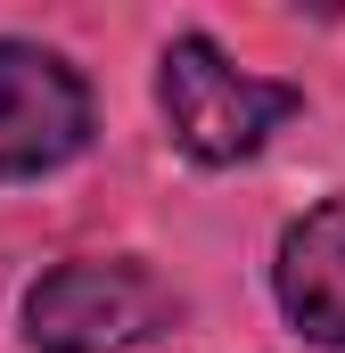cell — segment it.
Segmentation results:
<instances>
[{
	"label": "cell",
	"instance_id": "277c9868",
	"mask_svg": "<svg viewBox=\"0 0 345 353\" xmlns=\"http://www.w3.org/2000/svg\"><path fill=\"white\" fill-rule=\"evenodd\" d=\"M271 296L304 345L345 353V197L304 205L271 247Z\"/></svg>",
	"mask_w": 345,
	"mask_h": 353
},
{
	"label": "cell",
	"instance_id": "7a4b0ae2",
	"mask_svg": "<svg viewBox=\"0 0 345 353\" xmlns=\"http://www.w3.org/2000/svg\"><path fill=\"white\" fill-rule=\"evenodd\" d=\"M172 321H181V296L132 255H75L25 288L33 353H124L140 337H165Z\"/></svg>",
	"mask_w": 345,
	"mask_h": 353
},
{
	"label": "cell",
	"instance_id": "6da1fadb",
	"mask_svg": "<svg viewBox=\"0 0 345 353\" xmlns=\"http://www.w3.org/2000/svg\"><path fill=\"white\" fill-rule=\"evenodd\" d=\"M157 107H165V132L189 165L230 173V165L271 148L279 123L304 115V90L239 66L214 33H172L165 58H157Z\"/></svg>",
	"mask_w": 345,
	"mask_h": 353
},
{
	"label": "cell",
	"instance_id": "3957f363",
	"mask_svg": "<svg viewBox=\"0 0 345 353\" xmlns=\"http://www.w3.org/2000/svg\"><path fill=\"white\" fill-rule=\"evenodd\" d=\"M90 123L99 107H90V83L75 74V58L25 33H0V189L75 165L90 148Z\"/></svg>",
	"mask_w": 345,
	"mask_h": 353
}]
</instances>
